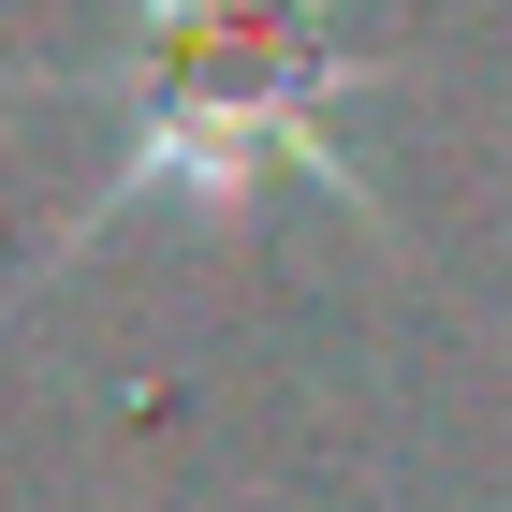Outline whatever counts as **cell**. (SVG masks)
I'll use <instances>...</instances> for the list:
<instances>
[{
  "mask_svg": "<svg viewBox=\"0 0 512 512\" xmlns=\"http://www.w3.org/2000/svg\"><path fill=\"white\" fill-rule=\"evenodd\" d=\"M88 88L132 118L103 205L118 191H205L220 205V191H264L278 161L322 176V191H352L337 103L366 88V59H337L293 0H132V74L103 59ZM103 205H88V220H103Z\"/></svg>",
  "mask_w": 512,
  "mask_h": 512,
  "instance_id": "obj_1",
  "label": "cell"
}]
</instances>
